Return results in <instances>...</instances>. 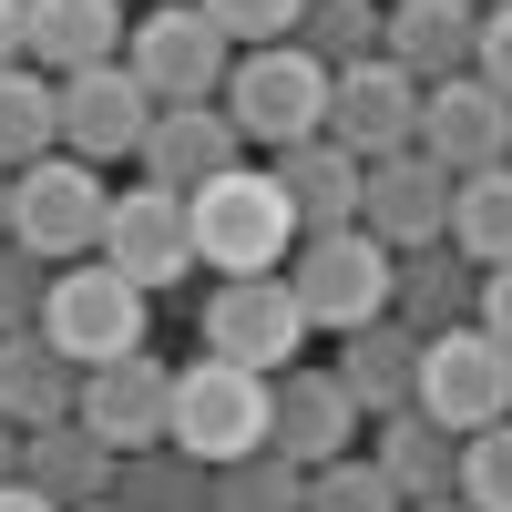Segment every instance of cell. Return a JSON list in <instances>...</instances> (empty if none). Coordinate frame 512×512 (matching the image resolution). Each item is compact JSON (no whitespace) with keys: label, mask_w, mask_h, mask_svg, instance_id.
<instances>
[{"label":"cell","mask_w":512,"mask_h":512,"mask_svg":"<svg viewBox=\"0 0 512 512\" xmlns=\"http://www.w3.org/2000/svg\"><path fill=\"white\" fill-rule=\"evenodd\" d=\"M185 226H195V267L267 277V267H287V246H297V205L277 195L267 164H226V175H205L185 195Z\"/></svg>","instance_id":"obj_1"},{"label":"cell","mask_w":512,"mask_h":512,"mask_svg":"<svg viewBox=\"0 0 512 512\" xmlns=\"http://www.w3.org/2000/svg\"><path fill=\"white\" fill-rule=\"evenodd\" d=\"M226 123H236V144H308L328 134V62L318 52H297V41H256L246 62H226Z\"/></svg>","instance_id":"obj_2"},{"label":"cell","mask_w":512,"mask_h":512,"mask_svg":"<svg viewBox=\"0 0 512 512\" xmlns=\"http://www.w3.org/2000/svg\"><path fill=\"white\" fill-rule=\"evenodd\" d=\"M103 205H113V185H103V164H82V154H31V164H11V246H31L41 267H72V256H93L103 246Z\"/></svg>","instance_id":"obj_3"},{"label":"cell","mask_w":512,"mask_h":512,"mask_svg":"<svg viewBox=\"0 0 512 512\" xmlns=\"http://www.w3.org/2000/svg\"><path fill=\"white\" fill-rule=\"evenodd\" d=\"M144 308H154V297L123 277V267L72 256V267H52V287H41V338H52L72 369H93V359L144 349Z\"/></svg>","instance_id":"obj_4"},{"label":"cell","mask_w":512,"mask_h":512,"mask_svg":"<svg viewBox=\"0 0 512 512\" xmlns=\"http://www.w3.org/2000/svg\"><path fill=\"white\" fill-rule=\"evenodd\" d=\"M287 297L308 308V328H369L379 308H390V246H379L369 226H318L287 246Z\"/></svg>","instance_id":"obj_5"},{"label":"cell","mask_w":512,"mask_h":512,"mask_svg":"<svg viewBox=\"0 0 512 512\" xmlns=\"http://www.w3.org/2000/svg\"><path fill=\"white\" fill-rule=\"evenodd\" d=\"M410 410H431L441 431H492V420H512V349L482 328V318H461V328H431L420 338V390Z\"/></svg>","instance_id":"obj_6"},{"label":"cell","mask_w":512,"mask_h":512,"mask_svg":"<svg viewBox=\"0 0 512 512\" xmlns=\"http://www.w3.org/2000/svg\"><path fill=\"white\" fill-rule=\"evenodd\" d=\"M226 62H236V41L205 21L195 0H164V11L123 21V72L154 93V113L164 103H216L226 93Z\"/></svg>","instance_id":"obj_7"},{"label":"cell","mask_w":512,"mask_h":512,"mask_svg":"<svg viewBox=\"0 0 512 512\" xmlns=\"http://www.w3.org/2000/svg\"><path fill=\"white\" fill-rule=\"evenodd\" d=\"M164 441H175V451H195V461L267 451V369H236V359H185V369H175V410H164Z\"/></svg>","instance_id":"obj_8"},{"label":"cell","mask_w":512,"mask_h":512,"mask_svg":"<svg viewBox=\"0 0 512 512\" xmlns=\"http://www.w3.org/2000/svg\"><path fill=\"white\" fill-rule=\"evenodd\" d=\"M205 359H236V369H287L297 349H308V308L287 297V277H216V297H205Z\"/></svg>","instance_id":"obj_9"},{"label":"cell","mask_w":512,"mask_h":512,"mask_svg":"<svg viewBox=\"0 0 512 512\" xmlns=\"http://www.w3.org/2000/svg\"><path fill=\"white\" fill-rule=\"evenodd\" d=\"M103 267H123L144 297H175L185 277H195V226H185V195L175 185H123L113 205H103Z\"/></svg>","instance_id":"obj_10"},{"label":"cell","mask_w":512,"mask_h":512,"mask_svg":"<svg viewBox=\"0 0 512 512\" xmlns=\"http://www.w3.org/2000/svg\"><path fill=\"white\" fill-rule=\"evenodd\" d=\"M328 144H349L359 164L420 144V72H400L390 52L338 62V72H328Z\"/></svg>","instance_id":"obj_11"},{"label":"cell","mask_w":512,"mask_h":512,"mask_svg":"<svg viewBox=\"0 0 512 512\" xmlns=\"http://www.w3.org/2000/svg\"><path fill=\"white\" fill-rule=\"evenodd\" d=\"M420 154L441 175H482V164H512V103L482 72H441L420 82Z\"/></svg>","instance_id":"obj_12"},{"label":"cell","mask_w":512,"mask_h":512,"mask_svg":"<svg viewBox=\"0 0 512 512\" xmlns=\"http://www.w3.org/2000/svg\"><path fill=\"white\" fill-rule=\"evenodd\" d=\"M52 113H62V154H82V164H134L144 123H154V93L123 62H93V72H62L52 82Z\"/></svg>","instance_id":"obj_13"},{"label":"cell","mask_w":512,"mask_h":512,"mask_svg":"<svg viewBox=\"0 0 512 512\" xmlns=\"http://www.w3.org/2000/svg\"><path fill=\"white\" fill-rule=\"evenodd\" d=\"M164 410H175V369H164L154 349L93 359V369H82V400H72V420H82L93 441H113V451L164 441Z\"/></svg>","instance_id":"obj_14"},{"label":"cell","mask_w":512,"mask_h":512,"mask_svg":"<svg viewBox=\"0 0 512 512\" xmlns=\"http://www.w3.org/2000/svg\"><path fill=\"white\" fill-rule=\"evenodd\" d=\"M359 226L379 236V246H431V236H451V175L420 144H400V154H379L369 175H359Z\"/></svg>","instance_id":"obj_15"},{"label":"cell","mask_w":512,"mask_h":512,"mask_svg":"<svg viewBox=\"0 0 512 512\" xmlns=\"http://www.w3.org/2000/svg\"><path fill=\"white\" fill-rule=\"evenodd\" d=\"M359 441V400L338 390V369H277L267 379V451H287L297 472H318V461H338Z\"/></svg>","instance_id":"obj_16"},{"label":"cell","mask_w":512,"mask_h":512,"mask_svg":"<svg viewBox=\"0 0 512 512\" xmlns=\"http://www.w3.org/2000/svg\"><path fill=\"white\" fill-rule=\"evenodd\" d=\"M236 154H246V144H236L226 103H164V113L144 123V144H134L144 185H175V195H195L205 175H226Z\"/></svg>","instance_id":"obj_17"},{"label":"cell","mask_w":512,"mask_h":512,"mask_svg":"<svg viewBox=\"0 0 512 512\" xmlns=\"http://www.w3.org/2000/svg\"><path fill=\"white\" fill-rule=\"evenodd\" d=\"M21 62L52 82L123 62V0H21Z\"/></svg>","instance_id":"obj_18"},{"label":"cell","mask_w":512,"mask_h":512,"mask_svg":"<svg viewBox=\"0 0 512 512\" xmlns=\"http://www.w3.org/2000/svg\"><path fill=\"white\" fill-rule=\"evenodd\" d=\"M338 390L359 400V420L410 410V390H420V328H400L390 308H379L369 328H338Z\"/></svg>","instance_id":"obj_19"},{"label":"cell","mask_w":512,"mask_h":512,"mask_svg":"<svg viewBox=\"0 0 512 512\" xmlns=\"http://www.w3.org/2000/svg\"><path fill=\"white\" fill-rule=\"evenodd\" d=\"M472 297H482V267H472L451 236L390 256V318H400V328H420V338H431V328H461V318H472Z\"/></svg>","instance_id":"obj_20"},{"label":"cell","mask_w":512,"mask_h":512,"mask_svg":"<svg viewBox=\"0 0 512 512\" xmlns=\"http://www.w3.org/2000/svg\"><path fill=\"white\" fill-rule=\"evenodd\" d=\"M277 195L297 205V236H318V226H359V175L369 164L349 154V144H328V134H308V144H277Z\"/></svg>","instance_id":"obj_21"},{"label":"cell","mask_w":512,"mask_h":512,"mask_svg":"<svg viewBox=\"0 0 512 512\" xmlns=\"http://www.w3.org/2000/svg\"><path fill=\"white\" fill-rule=\"evenodd\" d=\"M472 31H482L472 0H390L379 11V52L420 82H441V72H472Z\"/></svg>","instance_id":"obj_22"},{"label":"cell","mask_w":512,"mask_h":512,"mask_svg":"<svg viewBox=\"0 0 512 512\" xmlns=\"http://www.w3.org/2000/svg\"><path fill=\"white\" fill-rule=\"evenodd\" d=\"M113 441H93L82 420H41V431H21V482L31 492H52L62 512H82V502H103L113 492Z\"/></svg>","instance_id":"obj_23"},{"label":"cell","mask_w":512,"mask_h":512,"mask_svg":"<svg viewBox=\"0 0 512 512\" xmlns=\"http://www.w3.org/2000/svg\"><path fill=\"white\" fill-rule=\"evenodd\" d=\"M72 400H82V369H72L41 328H11V338H0V420H11V431L72 420Z\"/></svg>","instance_id":"obj_24"},{"label":"cell","mask_w":512,"mask_h":512,"mask_svg":"<svg viewBox=\"0 0 512 512\" xmlns=\"http://www.w3.org/2000/svg\"><path fill=\"white\" fill-rule=\"evenodd\" d=\"M379 472H390V492L400 502H441L451 482H461V431H441L431 410H390L379 420Z\"/></svg>","instance_id":"obj_25"},{"label":"cell","mask_w":512,"mask_h":512,"mask_svg":"<svg viewBox=\"0 0 512 512\" xmlns=\"http://www.w3.org/2000/svg\"><path fill=\"white\" fill-rule=\"evenodd\" d=\"M205 492H216V461H195L175 441H144L113 461V502L123 512H205Z\"/></svg>","instance_id":"obj_26"},{"label":"cell","mask_w":512,"mask_h":512,"mask_svg":"<svg viewBox=\"0 0 512 512\" xmlns=\"http://www.w3.org/2000/svg\"><path fill=\"white\" fill-rule=\"evenodd\" d=\"M451 246L472 256V267H502L512 256V164L451 175Z\"/></svg>","instance_id":"obj_27"},{"label":"cell","mask_w":512,"mask_h":512,"mask_svg":"<svg viewBox=\"0 0 512 512\" xmlns=\"http://www.w3.org/2000/svg\"><path fill=\"white\" fill-rule=\"evenodd\" d=\"M62 144V113H52V72L31 62H0V164H31Z\"/></svg>","instance_id":"obj_28"},{"label":"cell","mask_w":512,"mask_h":512,"mask_svg":"<svg viewBox=\"0 0 512 512\" xmlns=\"http://www.w3.org/2000/svg\"><path fill=\"white\" fill-rule=\"evenodd\" d=\"M297 502H308V472L287 451H236L216 461V492H205V512H297Z\"/></svg>","instance_id":"obj_29"},{"label":"cell","mask_w":512,"mask_h":512,"mask_svg":"<svg viewBox=\"0 0 512 512\" xmlns=\"http://www.w3.org/2000/svg\"><path fill=\"white\" fill-rule=\"evenodd\" d=\"M379 11H390V0H297V52H318L328 72L338 62H369L379 52Z\"/></svg>","instance_id":"obj_30"},{"label":"cell","mask_w":512,"mask_h":512,"mask_svg":"<svg viewBox=\"0 0 512 512\" xmlns=\"http://www.w3.org/2000/svg\"><path fill=\"white\" fill-rule=\"evenodd\" d=\"M297 512H410V502L390 492V472H379V461L338 451V461H318V472H308V502H297Z\"/></svg>","instance_id":"obj_31"},{"label":"cell","mask_w":512,"mask_h":512,"mask_svg":"<svg viewBox=\"0 0 512 512\" xmlns=\"http://www.w3.org/2000/svg\"><path fill=\"white\" fill-rule=\"evenodd\" d=\"M472 512H512V420H492V431L461 441V482H451Z\"/></svg>","instance_id":"obj_32"},{"label":"cell","mask_w":512,"mask_h":512,"mask_svg":"<svg viewBox=\"0 0 512 512\" xmlns=\"http://www.w3.org/2000/svg\"><path fill=\"white\" fill-rule=\"evenodd\" d=\"M41 287H52V267H41L31 246L0 236V338H11V328H41Z\"/></svg>","instance_id":"obj_33"},{"label":"cell","mask_w":512,"mask_h":512,"mask_svg":"<svg viewBox=\"0 0 512 512\" xmlns=\"http://www.w3.org/2000/svg\"><path fill=\"white\" fill-rule=\"evenodd\" d=\"M205 21H216L236 52H256V41H287L297 31V0H195Z\"/></svg>","instance_id":"obj_34"},{"label":"cell","mask_w":512,"mask_h":512,"mask_svg":"<svg viewBox=\"0 0 512 512\" xmlns=\"http://www.w3.org/2000/svg\"><path fill=\"white\" fill-rule=\"evenodd\" d=\"M472 72L512 103V0H492V11H482V31H472Z\"/></svg>","instance_id":"obj_35"},{"label":"cell","mask_w":512,"mask_h":512,"mask_svg":"<svg viewBox=\"0 0 512 512\" xmlns=\"http://www.w3.org/2000/svg\"><path fill=\"white\" fill-rule=\"evenodd\" d=\"M472 318L502 338V349H512V256H502V267H482V297H472Z\"/></svg>","instance_id":"obj_36"},{"label":"cell","mask_w":512,"mask_h":512,"mask_svg":"<svg viewBox=\"0 0 512 512\" xmlns=\"http://www.w3.org/2000/svg\"><path fill=\"white\" fill-rule=\"evenodd\" d=\"M0 512H62L52 492H31V482H0Z\"/></svg>","instance_id":"obj_37"},{"label":"cell","mask_w":512,"mask_h":512,"mask_svg":"<svg viewBox=\"0 0 512 512\" xmlns=\"http://www.w3.org/2000/svg\"><path fill=\"white\" fill-rule=\"evenodd\" d=\"M0 62H21V0H0Z\"/></svg>","instance_id":"obj_38"},{"label":"cell","mask_w":512,"mask_h":512,"mask_svg":"<svg viewBox=\"0 0 512 512\" xmlns=\"http://www.w3.org/2000/svg\"><path fill=\"white\" fill-rule=\"evenodd\" d=\"M0 482H21V431L0 420Z\"/></svg>","instance_id":"obj_39"},{"label":"cell","mask_w":512,"mask_h":512,"mask_svg":"<svg viewBox=\"0 0 512 512\" xmlns=\"http://www.w3.org/2000/svg\"><path fill=\"white\" fill-rule=\"evenodd\" d=\"M410 512H472V502H461V492H441V502H410Z\"/></svg>","instance_id":"obj_40"},{"label":"cell","mask_w":512,"mask_h":512,"mask_svg":"<svg viewBox=\"0 0 512 512\" xmlns=\"http://www.w3.org/2000/svg\"><path fill=\"white\" fill-rule=\"evenodd\" d=\"M0 236H11V164H0Z\"/></svg>","instance_id":"obj_41"},{"label":"cell","mask_w":512,"mask_h":512,"mask_svg":"<svg viewBox=\"0 0 512 512\" xmlns=\"http://www.w3.org/2000/svg\"><path fill=\"white\" fill-rule=\"evenodd\" d=\"M82 512H123V502H113V492H103V502H82Z\"/></svg>","instance_id":"obj_42"},{"label":"cell","mask_w":512,"mask_h":512,"mask_svg":"<svg viewBox=\"0 0 512 512\" xmlns=\"http://www.w3.org/2000/svg\"><path fill=\"white\" fill-rule=\"evenodd\" d=\"M472 11H492V0H472Z\"/></svg>","instance_id":"obj_43"}]
</instances>
